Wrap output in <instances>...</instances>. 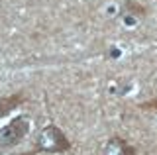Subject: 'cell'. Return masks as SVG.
<instances>
[{
  "label": "cell",
  "mask_w": 157,
  "mask_h": 155,
  "mask_svg": "<svg viewBox=\"0 0 157 155\" xmlns=\"http://www.w3.org/2000/svg\"><path fill=\"white\" fill-rule=\"evenodd\" d=\"M140 110H155L157 112V98H151V100H145V102H140L137 104Z\"/></svg>",
  "instance_id": "obj_6"
},
{
  "label": "cell",
  "mask_w": 157,
  "mask_h": 155,
  "mask_svg": "<svg viewBox=\"0 0 157 155\" xmlns=\"http://www.w3.org/2000/svg\"><path fill=\"white\" fill-rule=\"evenodd\" d=\"M26 100H28V96L24 93H14V94H8V96H0V120H2L4 116H8L10 112H14L16 108H20Z\"/></svg>",
  "instance_id": "obj_4"
},
{
  "label": "cell",
  "mask_w": 157,
  "mask_h": 155,
  "mask_svg": "<svg viewBox=\"0 0 157 155\" xmlns=\"http://www.w3.org/2000/svg\"><path fill=\"white\" fill-rule=\"evenodd\" d=\"M122 12H124V14H134V16L144 18L145 14H147V8H145V6H141V4H137V2H134V0H124Z\"/></svg>",
  "instance_id": "obj_5"
},
{
  "label": "cell",
  "mask_w": 157,
  "mask_h": 155,
  "mask_svg": "<svg viewBox=\"0 0 157 155\" xmlns=\"http://www.w3.org/2000/svg\"><path fill=\"white\" fill-rule=\"evenodd\" d=\"M73 149V142L67 138V134L59 128L57 124H47L41 128L33 139V147L22 155H41V153H51V155H61L69 153Z\"/></svg>",
  "instance_id": "obj_1"
},
{
  "label": "cell",
  "mask_w": 157,
  "mask_h": 155,
  "mask_svg": "<svg viewBox=\"0 0 157 155\" xmlns=\"http://www.w3.org/2000/svg\"><path fill=\"white\" fill-rule=\"evenodd\" d=\"M100 155H137V151L128 139L120 138V135H110L106 139Z\"/></svg>",
  "instance_id": "obj_3"
},
{
  "label": "cell",
  "mask_w": 157,
  "mask_h": 155,
  "mask_svg": "<svg viewBox=\"0 0 157 155\" xmlns=\"http://www.w3.org/2000/svg\"><path fill=\"white\" fill-rule=\"evenodd\" d=\"M29 120L28 116H16L10 124L0 128V149H10L22 143L29 134Z\"/></svg>",
  "instance_id": "obj_2"
}]
</instances>
